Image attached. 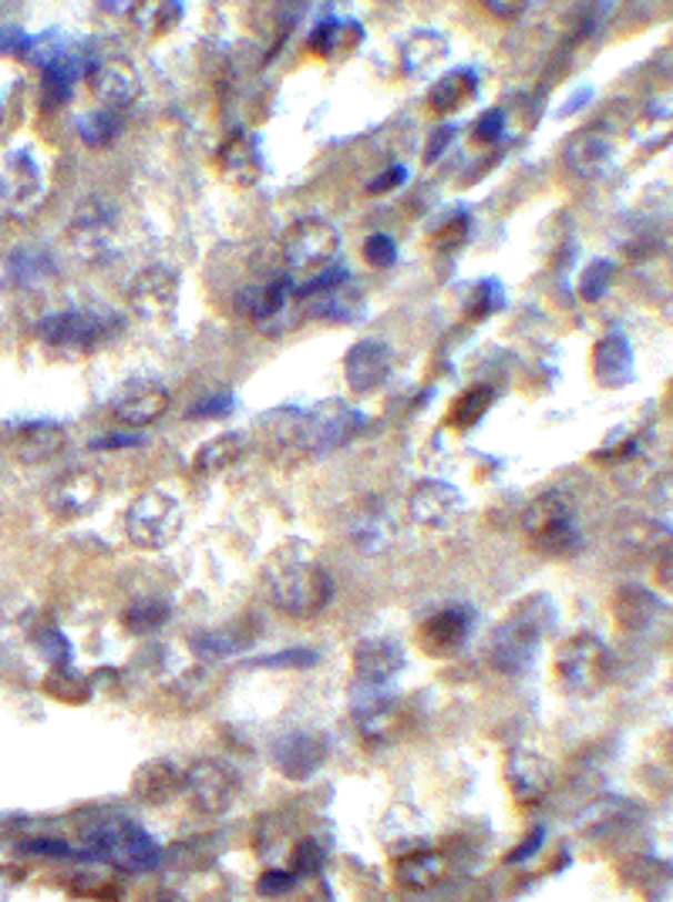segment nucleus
Here are the masks:
<instances>
[{
	"label": "nucleus",
	"mask_w": 673,
	"mask_h": 902,
	"mask_svg": "<svg viewBox=\"0 0 673 902\" xmlns=\"http://www.w3.org/2000/svg\"><path fill=\"white\" fill-rule=\"evenodd\" d=\"M267 577H270L267 583H270L273 603L297 620L320 617L333 600V580L313 559L280 552Z\"/></svg>",
	"instance_id": "obj_1"
},
{
	"label": "nucleus",
	"mask_w": 673,
	"mask_h": 902,
	"mask_svg": "<svg viewBox=\"0 0 673 902\" xmlns=\"http://www.w3.org/2000/svg\"><path fill=\"white\" fill-rule=\"evenodd\" d=\"M552 620H555V610L549 607L545 597H532L529 603H519V610L492 637V667L509 676L525 673Z\"/></svg>",
	"instance_id": "obj_2"
},
{
	"label": "nucleus",
	"mask_w": 673,
	"mask_h": 902,
	"mask_svg": "<svg viewBox=\"0 0 673 902\" xmlns=\"http://www.w3.org/2000/svg\"><path fill=\"white\" fill-rule=\"evenodd\" d=\"M555 676L566 694L593 698L610 676V650L596 633H573L555 650Z\"/></svg>",
	"instance_id": "obj_3"
},
{
	"label": "nucleus",
	"mask_w": 673,
	"mask_h": 902,
	"mask_svg": "<svg viewBox=\"0 0 673 902\" xmlns=\"http://www.w3.org/2000/svg\"><path fill=\"white\" fill-rule=\"evenodd\" d=\"M84 842L91 845L88 855L94 859H104L119 869H129V872H145V869H155L162 852L155 845V839L129 822V819H111V822H98L94 829L84 832Z\"/></svg>",
	"instance_id": "obj_4"
},
{
	"label": "nucleus",
	"mask_w": 673,
	"mask_h": 902,
	"mask_svg": "<svg viewBox=\"0 0 673 902\" xmlns=\"http://www.w3.org/2000/svg\"><path fill=\"white\" fill-rule=\"evenodd\" d=\"M122 327V320L104 310V307H88V310H61L48 313L38 323V337L48 348L71 351V354H88L101 348L111 333Z\"/></svg>",
	"instance_id": "obj_5"
},
{
	"label": "nucleus",
	"mask_w": 673,
	"mask_h": 902,
	"mask_svg": "<svg viewBox=\"0 0 673 902\" xmlns=\"http://www.w3.org/2000/svg\"><path fill=\"white\" fill-rule=\"evenodd\" d=\"M522 529L532 539L535 549H542L545 555H573L583 549V535L576 529L573 519V505L563 492H545L539 495L525 515H522Z\"/></svg>",
	"instance_id": "obj_6"
},
{
	"label": "nucleus",
	"mask_w": 673,
	"mask_h": 902,
	"mask_svg": "<svg viewBox=\"0 0 673 902\" xmlns=\"http://www.w3.org/2000/svg\"><path fill=\"white\" fill-rule=\"evenodd\" d=\"M125 532L139 549H165L182 532V505L162 489L142 492L125 512Z\"/></svg>",
	"instance_id": "obj_7"
},
{
	"label": "nucleus",
	"mask_w": 673,
	"mask_h": 902,
	"mask_svg": "<svg viewBox=\"0 0 673 902\" xmlns=\"http://www.w3.org/2000/svg\"><path fill=\"white\" fill-rule=\"evenodd\" d=\"M71 247L88 263H108L119 253V230H115V212H111L98 196L81 199L71 219Z\"/></svg>",
	"instance_id": "obj_8"
},
{
	"label": "nucleus",
	"mask_w": 673,
	"mask_h": 902,
	"mask_svg": "<svg viewBox=\"0 0 673 902\" xmlns=\"http://www.w3.org/2000/svg\"><path fill=\"white\" fill-rule=\"evenodd\" d=\"M368 418L344 404V401H327L320 408H313L303 421L300 431V444L310 451V455H327V451L344 448L348 441H354L364 431Z\"/></svg>",
	"instance_id": "obj_9"
},
{
	"label": "nucleus",
	"mask_w": 673,
	"mask_h": 902,
	"mask_svg": "<svg viewBox=\"0 0 673 902\" xmlns=\"http://www.w3.org/2000/svg\"><path fill=\"white\" fill-rule=\"evenodd\" d=\"M336 250H341V230L320 216L300 219L290 225V233L283 240V257L290 270H310L320 273L333 263Z\"/></svg>",
	"instance_id": "obj_10"
},
{
	"label": "nucleus",
	"mask_w": 673,
	"mask_h": 902,
	"mask_svg": "<svg viewBox=\"0 0 673 902\" xmlns=\"http://www.w3.org/2000/svg\"><path fill=\"white\" fill-rule=\"evenodd\" d=\"M129 307L149 323L172 320L179 307V273L169 267H149L135 273L129 287Z\"/></svg>",
	"instance_id": "obj_11"
},
{
	"label": "nucleus",
	"mask_w": 673,
	"mask_h": 902,
	"mask_svg": "<svg viewBox=\"0 0 673 902\" xmlns=\"http://www.w3.org/2000/svg\"><path fill=\"white\" fill-rule=\"evenodd\" d=\"M475 627V613L462 603L444 607L438 613H431L421 627H418V647L428 657H452L455 650H462V643L469 640Z\"/></svg>",
	"instance_id": "obj_12"
},
{
	"label": "nucleus",
	"mask_w": 673,
	"mask_h": 902,
	"mask_svg": "<svg viewBox=\"0 0 673 902\" xmlns=\"http://www.w3.org/2000/svg\"><path fill=\"white\" fill-rule=\"evenodd\" d=\"M91 88L108 104V111L132 108L142 94V78L135 64L122 54H108L91 64Z\"/></svg>",
	"instance_id": "obj_13"
},
{
	"label": "nucleus",
	"mask_w": 673,
	"mask_h": 902,
	"mask_svg": "<svg viewBox=\"0 0 673 902\" xmlns=\"http://www.w3.org/2000/svg\"><path fill=\"white\" fill-rule=\"evenodd\" d=\"M408 509H411V519L414 522H421L428 529H448V525H455V519L462 515L465 499H462V492L452 482L424 479V482H418L411 489Z\"/></svg>",
	"instance_id": "obj_14"
},
{
	"label": "nucleus",
	"mask_w": 673,
	"mask_h": 902,
	"mask_svg": "<svg viewBox=\"0 0 673 902\" xmlns=\"http://www.w3.org/2000/svg\"><path fill=\"white\" fill-rule=\"evenodd\" d=\"M394 368V354L384 341H358L344 354V378L351 391L358 394H374L388 384Z\"/></svg>",
	"instance_id": "obj_15"
},
{
	"label": "nucleus",
	"mask_w": 673,
	"mask_h": 902,
	"mask_svg": "<svg viewBox=\"0 0 673 902\" xmlns=\"http://www.w3.org/2000/svg\"><path fill=\"white\" fill-rule=\"evenodd\" d=\"M185 795L202 812H222L237 799V778L227 764L199 761L185 774Z\"/></svg>",
	"instance_id": "obj_16"
},
{
	"label": "nucleus",
	"mask_w": 673,
	"mask_h": 902,
	"mask_svg": "<svg viewBox=\"0 0 673 902\" xmlns=\"http://www.w3.org/2000/svg\"><path fill=\"white\" fill-rule=\"evenodd\" d=\"M404 670V650L391 637H368L354 647V673L368 688H384Z\"/></svg>",
	"instance_id": "obj_17"
},
{
	"label": "nucleus",
	"mask_w": 673,
	"mask_h": 902,
	"mask_svg": "<svg viewBox=\"0 0 673 902\" xmlns=\"http://www.w3.org/2000/svg\"><path fill=\"white\" fill-rule=\"evenodd\" d=\"M327 738L323 734H313V731H290L283 734L277 744H273V761L277 768L293 778V781H303L310 778L313 771H320V764L327 761Z\"/></svg>",
	"instance_id": "obj_18"
},
{
	"label": "nucleus",
	"mask_w": 673,
	"mask_h": 902,
	"mask_svg": "<svg viewBox=\"0 0 673 902\" xmlns=\"http://www.w3.org/2000/svg\"><path fill=\"white\" fill-rule=\"evenodd\" d=\"M98 499H101V479L94 472H84V469H74V472L61 475L48 492V505L61 519H81V515L94 512Z\"/></svg>",
	"instance_id": "obj_19"
},
{
	"label": "nucleus",
	"mask_w": 673,
	"mask_h": 902,
	"mask_svg": "<svg viewBox=\"0 0 673 902\" xmlns=\"http://www.w3.org/2000/svg\"><path fill=\"white\" fill-rule=\"evenodd\" d=\"M593 374L606 388H626L636 381V354L623 333H606L593 348Z\"/></svg>",
	"instance_id": "obj_20"
},
{
	"label": "nucleus",
	"mask_w": 673,
	"mask_h": 902,
	"mask_svg": "<svg viewBox=\"0 0 673 902\" xmlns=\"http://www.w3.org/2000/svg\"><path fill=\"white\" fill-rule=\"evenodd\" d=\"M505 778L519 802H539L552 784V764L529 748H512L505 761Z\"/></svg>",
	"instance_id": "obj_21"
},
{
	"label": "nucleus",
	"mask_w": 673,
	"mask_h": 902,
	"mask_svg": "<svg viewBox=\"0 0 673 902\" xmlns=\"http://www.w3.org/2000/svg\"><path fill=\"white\" fill-rule=\"evenodd\" d=\"M64 444H68V431L58 421H31V424H21L14 434V455L24 465H41L61 455Z\"/></svg>",
	"instance_id": "obj_22"
},
{
	"label": "nucleus",
	"mask_w": 673,
	"mask_h": 902,
	"mask_svg": "<svg viewBox=\"0 0 673 902\" xmlns=\"http://www.w3.org/2000/svg\"><path fill=\"white\" fill-rule=\"evenodd\" d=\"M169 411V391L155 381H142L135 384L115 408L119 421L122 424H132V428H142V424H155L162 414Z\"/></svg>",
	"instance_id": "obj_23"
},
{
	"label": "nucleus",
	"mask_w": 673,
	"mask_h": 902,
	"mask_svg": "<svg viewBox=\"0 0 673 902\" xmlns=\"http://www.w3.org/2000/svg\"><path fill=\"white\" fill-rule=\"evenodd\" d=\"M81 71V58L71 54L68 48L54 51L44 58L41 64V88H44V104L48 108H58L71 98V88H74V78Z\"/></svg>",
	"instance_id": "obj_24"
},
{
	"label": "nucleus",
	"mask_w": 673,
	"mask_h": 902,
	"mask_svg": "<svg viewBox=\"0 0 673 902\" xmlns=\"http://www.w3.org/2000/svg\"><path fill=\"white\" fill-rule=\"evenodd\" d=\"M247 451V438L240 431H227V434H215L209 438L205 444H199L195 459H192V469L199 475H215V472H227L230 465H237Z\"/></svg>",
	"instance_id": "obj_25"
},
{
	"label": "nucleus",
	"mask_w": 673,
	"mask_h": 902,
	"mask_svg": "<svg viewBox=\"0 0 673 902\" xmlns=\"http://www.w3.org/2000/svg\"><path fill=\"white\" fill-rule=\"evenodd\" d=\"M475 91H479V74L472 68H455L431 84L428 104L438 116H448V111H459L469 98H475Z\"/></svg>",
	"instance_id": "obj_26"
},
{
	"label": "nucleus",
	"mask_w": 673,
	"mask_h": 902,
	"mask_svg": "<svg viewBox=\"0 0 673 902\" xmlns=\"http://www.w3.org/2000/svg\"><path fill=\"white\" fill-rule=\"evenodd\" d=\"M222 169L237 186H257L263 179V162H260V139L253 136H237L227 152H222Z\"/></svg>",
	"instance_id": "obj_27"
},
{
	"label": "nucleus",
	"mask_w": 673,
	"mask_h": 902,
	"mask_svg": "<svg viewBox=\"0 0 673 902\" xmlns=\"http://www.w3.org/2000/svg\"><path fill=\"white\" fill-rule=\"evenodd\" d=\"M610 159H613V142L603 139L600 132H583L566 149V169L573 176H583V179L596 176Z\"/></svg>",
	"instance_id": "obj_28"
},
{
	"label": "nucleus",
	"mask_w": 673,
	"mask_h": 902,
	"mask_svg": "<svg viewBox=\"0 0 673 902\" xmlns=\"http://www.w3.org/2000/svg\"><path fill=\"white\" fill-rule=\"evenodd\" d=\"M290 293H293V280H290V277H277V280L263 283V287H247V290L237 297V307H240L247 317L263 320V317L280 313Z\"/></svg>",
	"instance_id": "obj_29"
},
{
	"label": "nucleus",
	"mask_w": 673,
	"mask_h": 902,
	"mask_svg": "<svg viewBox=\"0 0 673 902\" xmlns=\"http://www.w3.org/2000/svg\"><path fill=\"white\" fill-rule=\"evenodd\" d=\"M394 872H398V882L408 889H431L444 875V859L438 852L414 849L394 862Z\"/></svg>",
	"instance_id": "obj_30"
},
{
	"label": "nucleus",
	"mask_w": 673,
	"mask_h": 902,
	"mask_svg": "<svg viewBox=\"0 0 673 902\" xmlns=\"http://www.w3.org/2000/svg\"><path fill=\"white\" fill-rule=\"evenodd\" d=\"M448 54V38L438 31H418L401 44V64L408 74H421Z\"/></svg>",
	"instance_id": "obj_31"
},
{
	"label": "nucleus",
	"mask_w": 673,
	"mask_h": 902,
	"mask_svg": "<svg viewBox=\"0 0 673 902\" xmlns=\"http://www.w3.org/2000/svg\"><path fill=\"white\" fill-rule=\"evenodd\" d=\"M656 617V597L643 587H623L616 593V620L626 630H646Z\"/></svg>",
	"instance_id": "obj_32"
},
{
	"label": "nucleus",
	"mask_w": 673,
	"mask_h": 902,
	"mask_svg": "<svg viewBox=\"0 0 673 902\" xmlns=\"http://www.w3.org/2000/svg\"><path fill=\"white\" fill-rule=\"evenodd\" d=\"M492 401H495V391L492 388H469L455 404H452V411H448V421H452L455 428H475L482 418H485V411L492 408Z\"/></svg>",
	"instance_id": "obj_33"
},
{
	"label": "nucleus",
	"mask_w": 673,
	"mask_h": 902,
	"mask_svg": "<svg viewBox=\"0 0 673 902\" xmlns=\"http://www.w3.org/2000/svg\"><path fill=\"white\" fill-rule=\"evenodd\" d=\"M11 273H14L18 283L34 287V283L51 280L58 270H54V263H51V257L44 250H14L11 253Z\"/></svg>",
	"instance_id": "obj_34"
},
{
	"label": "nucleus",
	"mask_w": 673,
	"mask_h": 902,
	"mask_svg": "<svg viewBox=\"0 0 673 902\" xmlns=\"http://www.w3.org/2000/svg\"><path fill=\"white\" fill-rule=\"evenodd\" d=\"M169 603H162V600H139V603H132L129 610H125V627L135 633V637H145V633H152V630H159L165 620H169Z\"/></svg>",
	"instance_id": "obj_35"
},
{
	"label": "nucleus",
	"mask_w": 673,
	"mask_h": 902,
	"mask_svg": "<svg viewBox=\"0 0 673 902\" xmlns=\"http://www.w3.org/2000/svg\"><path fill=\"white\" fill-rule=\"evenodd\" d=\"M78 132L88 146H108L119 136V119L115 111H91V116L78 119Z\"/></svg>",
	"instance_id": "obj_36"
},
{
	"label": "nucleus",
	"mask_w": 673,
	"mask_h": 902,
	"mask_svg": "<svg viewBox=\"0 0 673 902\" xmlns=\"http://www.w3.org/2000/svg\"><path fill=\"white\" fill-rule=\"evenodd\" d=\"M613 273H616L613 260H593V263L580 273V297H583L586 303L603 300L606 290H610V283H613Z\"/></svg>",
	"instance_id": "obj_37"
},
{
	"label": "nucleus",
	"mask_w": 673,
	"mask_h": 902,
	"mask_svg": "<svg viewBox=\"0 0 673 902\" xmlns=\"http://www.w3.org/2000/svg\"><path fill=\"white\" fill-rule=\"evenodd\" d=\"M48 694L61 698V701H71V704H81L88 698V684H84V676H78L71 667H54L48 673V681H44Z\"/></svg>",
	"instance_id": "obj_38"
},
{
	"label": "nucleus",
	"mask_w": 673,
	"mask_h": 902,
	"mask_svg": "<svg viewBox=\"0 0 673 902\" xmlns=\"http://www.w3.org/2000/svg\"><path fill=\"white\" fill-rule=\"evenodd\" d=\"M247 643H250V633L237 637V630H209V633H195V637H192V647H195V650L215 653V657H222V653H240Z\"/></svg>",
	"instance_id": "obj_39"
},
{
	"label": "nucleus",
	"mask_w": 673,
	"mask_h": 902,
	"mask_svg": "<svg viewBox=\"0 0 673 902\" xmlns=\"http://www.w3.org/2000/svg\"><path fill=\"white\" fill-rule=\"evenodd\" d=\"M135 788L139 792H145L142 799L149 802H159V799H165L172 788H175V771L169 768V764H149L142 774H139V781H135Z\"/></svg>",
	"instance_id": "obj_40"
},
{
	"label": "nucleus",
	"mask_w": 673,
	"mask_h": 902,
	"mask_svg": "<svg viewBox=\"0 0 673 902\" xmlns=\"http://www.w3.org/2000/svg\"><path fill=\"white\" fill-rule=\"evenodd\" d=\"M358 24H351V21H323V24H317V31L310 34V51L313 54H333L336 48H341V41H344V34H351Z\"/></svg>",
	"instance_id": "obj_41"
},
{
	"label": "nucleus",
	"mask_w": 673,
	"mask_h": 902,
	"mask_svg": "<svg viewBox=\"0 0 673 902\" xmlns=\"http://www.w3.org/2000/svg\"><path fill=\"white\" fill-rule=\"evenodd\" d=\"M351 280V273H348V267H341V263H330L327 270H320L310 283H303V287H293V293L297 297H317V293H330V290H341L344 283Z\"/></svg>",
	"instance_id": "obj_42"
},
{
	"label": "nucleus",
	"mask_w": 673,
	"mask_h": 902,
	"mask_svg": "<svg viewBox=\"0 0 673 902\" xmlns=\"http://www.w3.org/2000/svg\"><path fill=\"white\" fill-rule=\"evenodd\" d=\"M469 307H475V317H489V313L502 310V307H505V290H502V280H495V277L482 280V283L475 287V297H472V303H469Z\"/></svg>",
	"instance_id": "obj_43"
},
{
	"label": "nucleus",
	"mask_w": 673,
	"mask_h": 902,
	"mask_svg": "<svg viewBox=\"0 0 673 902\" xmlns=\"http://www.w3.org/2000/svg\"><path fill=\"white\" fill-rule=\"evenodd\" d=\"M364 257H368V263L378 267V270L394 267V260H398V243H394L388 233H374V237H368V243H364Z\"/></svg>",
	"instance_id": "obj_44"
},
{
	"label": "nucleus",
	"mask_w": 673,
	"mask_h": 902,
	"mask_svg": "<svg viewBox=\"0 0 673 902\" xmlns=\"http://www.w3.org/2000/svg\"><path fill=\"white\" fill-rule=\"evenodd\" d=\"M502 132H505V111H502V108H489V111H482L479 122H475V129H472L475 142H482V146L499 142V136H502Z\"/></svg>",
	"instance_id": "obj_45"
},
{
	"label": "nucleus",
	"mask_w": 673,
	"mask_h": 902,
	"mask_svg": "<svg viewBox=\"0 0 673 902\" xmlns=\"http://www.w3.org/2000/svg\"><path fill=\"white\" fill-rule=\"evenodd\" d=\"M38 647H41V653H44L54 667H71V643L64 640V633H58V630H41Z\"/></svg>",
	"instance_id": "obj_46"
},
{
	"label": "nucleus",
	"mask_w": 673,
	"mask_h": 902,
	"mask_svg": "<svg viewBox=\"0 0 673 902\" xmlns=\"http://www.w3.org/2000/svg\"><path fill=\"white\" fill-rule=\"evenodd\" d=\"M233 404H237V401H233L230 391H219V394H209L205 401L192 404L185 418H227V414L233 411Z\"/></svg>",
	"instance_id": "obj_47"
},
{
	"label": "nucleus",
	"mask_w": 673,
	"mask_h": 902,
	"mask_svg": "<svg viewBox=\"0 0 673 902\" xmlns=\"http://www.w3.org/2000/svg\"><path fill=\"white\" fill-rule=\"evenodd\" d=\"M469 230H472V219H469V212L459 209L452 219H448V222L441 225V247H444V250L462 247V243L469 240Z\"/></svg>",
	"instance_id": "obj_48"
},
{
	"label": "nucleus",
	"mask_w": 673,
	"mask_h": 902,
	"mask_svg": "<svg viewBox=\"0 0 673 902\" xmlns=\"http://www.w3.org/2000/svg\"><path fill=\"white\" fill-rule=\"evenodd\" d=\"M317 650H303V647H297V650H287V653H273V657H260L257 660V667H313L317 663Z\"/></svg>",
	"instance_id": "obj_49"
},
{
	"label": "nucleus",
	"mask_w": 673,
	"mask_h": 902,
	"mask_svg": "<svg viewBox=\"0 0 673 902\" xmlns=\"http://www.w3.org/2000/svg\"><path fill=\"white\" fill-rule=\"evenodd\" d=\"M455 136H459V129H455V126H438V129L431 132L428 146H424V162H438V159H441L448 149H452Z\"/></svg>",
	"instance_id": "obj_50"
},
{
	"label": "nucleus",
	"mask_w": 673,
	"mask_h": 902,
	"mask_svg": "<svg viewBox=\"0 0 673 902\" xmlns=\"http://www.w3.org/2000/svg\"><path fill=\"white\" fill-rule=\"evenodd\" d=\"M139 444H145V438L142 434H135V431H111V434H101V438H91V448L94 451H111V448H139Z\"/></svg>",
	"instance_id": "obj_51"
},
{
	"label": "nucleus",
	"mask_w": 673,
	"mask_h": 902,
	"mask_svg": "<svg viewBox=\"0 0 673 902\" xmlns=\"http://www.w3.org/2000/svg\"><path fill=\"white\" fill-rule=\"evenodd\" d=\"M404 179H408V169H404V166H391V169H384L378 179H371V182H368V192H371V196L391 192V189L404 186Z\"/></svg>",
	"instance_id": "obj_52"
},
{
	"label": "nucleus",
	"mask_w": 673,
	"mask_h": 902,
	"mask_svg": "<svg viewBox=\"0 0 673 902\" xmlns=\"http://www.w3.org/2000/svg\"><path fill=\"white\" fill-rule=\"evenodd\" d=\"M293 882H297V875H290V872H267V875L260 879V892H267V895H273V892H287Z\"/></svg>",
	"instance_id": "obj_53"
},
{
	"label": "nucleus",
	"mask_w": 673,
	"mask_h": 902,
	"mask_svg": "<svg viewBox=\"0 0 673 902\" xmlns=\"http://www.w3.org/2000/svg\"><path fill=\"white\" fill-rule=\"evenodd\" d=\"M28 849H31V852H44V855H84V852H74V849H68L64 842H48V839H41V842H31Z\"/></svg>",
	"instance_id": "obj_54"
},
{
	"label": "nucleus",
	"mask_w": 673,
	"mask_h": 902,
	"mask_svg": "<svg viewBox=\"0 0 673 902\" xmlns=\"http://www.w3.org/2000/svg\"><path fill=\"white\" fill-rule=\"evenodd\" d=\"M529 4H505V0H489V11H495V14H502V18H515V14H522Z\"/></svg>",
	"instance_id": "obj_55"
},
{
	"label": "nucleus",
	"mask_w": 673,
	"mask_h": 902,
	"mask_svg": "<svg viewBox=\"0 0 673 902\" xmlns=\"http://www.w3.org/2000/svg\"><path fill=\"white\" fill-rule=\"evenodd\" d=\"M590 94H593L590 88H583V91H576V98H573V101H570V104L563 108V116H573V111H576V108H583V104L590 101Z\"/></svg>",
	"instance_id": "obj_56"
},
{
	"label": "nucleus",
	"mask_w": 673,
	"mask_h": 902,
	"mask_svg": "<svg viewBox=\"0 0 673 902\" xmlns=\"http://www.w3.org/2000/svg\"><path fill=\"white\" fill-rule=\"evenodd\" d=\"M539 842H542V829H535V832H532V842H529V845H522V849H519V852H515V855H509V859H512V862H519V859H522V855H532V852H535V845H539Z\"/></svg>",
	"instance_id": "obj_57"
}]
</instances>
